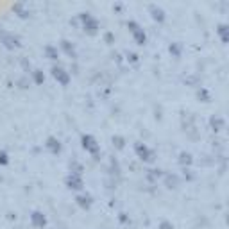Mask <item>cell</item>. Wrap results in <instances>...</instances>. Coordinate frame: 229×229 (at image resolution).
I'll return each instance as SVG.
<instances>
[{"label":"cell","instance_id":"6da1fadb","mask_svg":"<svg viewBox=\"0 0 229 229\" xmlns=\"http://www.w3.org/2000/svg\"><path fill=\"white\" fill-rule=\"evenodd\" d=\"M32 218H34V222H36V224H45V218H43V217H39V213H34V217H32Z\"/></svg>","mask_w":229,"mask_h":229},{"label":"cell","instance_id":"7a4b0ae2","mask_svg":"<svg viewBox=\"0 0 229 229\" xmlns=\"http://www.w3.org/2000/svg\"><path fill=\"white\" fill-rule=\"evenodd\" d=\"M0 163H7V159H6V154H4V152H0Z\"/></svg>","mask_w":229,"mask_h":229}]
</instances>
